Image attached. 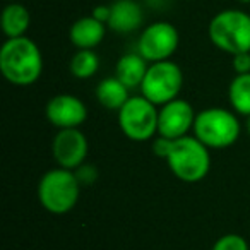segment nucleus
Instances as JSON below:
<instances>
[{
	"label": "nucleus",
	"mask_w": 250,
	"mask_h": 250,
	"mask_svg": "<svg viewBox=\"0 0 250 250\" xmlns=\"http://www.w3.org/2000/svg\"><path fill=\"white\" fill-rule=\"evenodd\" d=\"M96 98L103 108L118 111L130 98V89L125 84H122L115 76L106 77V79L100 81V84L96 86Z\"/></svg>",
	"instance_id": "obj_16"
},
{
	"label": "nucleus",
	"mask_w": 250,
	"mask_h": 250,
	"mask_svg": "<svg viewBox=\"0 0 250 250\" xmlns=\"http://www.w3.org/2000/svg\"><path fill=\"white\" fill-rule=\"evenodd\" d=\"M93 18H96L98 21L104 22L106 24L108 22V18H110V5H98V7L93 9Z\"/></svg>",
	"instance_id": "obj_21"
},
{
	"label": "nucleus",
	"mask_w": 250,
	"mask_h": 250,
	"mask_svg": "<svg viewBox=\"0 0 250 250\" xmlns=\"http://www.w3.org/2000/svg\"><path fill=\"white\" fill-rule=\"evenodd\" d=\"M143 19V7L136 0H115L110 5V18L106 26L118 35H129L141 28Z\"/></svg>",
	"instance_id": "obj_12"
},
{
	"label": "nucleus",
	"mask_w": 250,
	"mask_h": 250,
	"mask_svg": "<svg viewBox=\"0 0 250 250\" xmlns=\"http://www.w3.org/2000/svg\"><path fill=\"white\" fill-rule=\"evenodd\" d=\"M29 24H31V14L28 7L19 2L7 4L2 11V31L7 38H21L26 36Z\"/></svg>",
	"instance_id": "obj_15"
},
{
	"label": "nucleus",
	"mask_w": 250,
	"mask_h": 250,
	"mask_svg": "<svg viewBox=\"0 0 250 250\" xmlns=\"http://www.w3.org/2000/svg\"><path fill=\"white\" fill-rule=\"evenodd\" d=\"M184 86L182 69L171 60L149 63L144 81L141 84V94L154 103L156 106L177 100Z\"/></svg>",
	"instance_id": "obj_7"
},
{
	"label": "nucleus",
	"mask_w": 250,
	"mask_h": 250,
	"mask_svg": "<svg viewBox=\"0 0 250 250\" xmlns=\"http://www.w3.org/2000/svg\"><path fill=\"white\" fill-rule=\"evenodd\" d=\"M240 4H250V0H238Z\"/></svg>",
	"instance_id": "obj_23"
},
{
	"label": "nucleus",
	"mask_w": 250,
	"mask_h": 250,
	"mask_svg": "<svg viewBox=\"0 0 250 250\" xmlns=\"http://www.w3.org/2000/svg\"><path fill=\"white\" fill-rule=\"evenodd\" d=\"M192 132L209 149H225L238 141L240 122L226 108H204L195 115Z\"/></svg>",
	"instance_id": "obj_5"
},
{
	"label": "nucleus",
	"mask_w": 250,
	"mask_h": 250,
	"mask_svg": "<svg viewBox=\"0 0 250 250\" xmlns=\"http://www.w3.org/2000/svg\"><path fill=\"white\" fill-rule=\"evenodd\" d=\"M106 24L93 16L77 19L69 31V38L77 50H94L104 38Z\"/></svg>",
	"instance_id": "obj_13"
},
{
	"label": "nucleus",
	"mask_w": 250,
	"mask_h": 250,
	"mask_svg": "<svg viewBox=\"0 0 250 250\" xmlns=\"http://www.w3.org/2000/svg\"><path fill=\"white\" fill-rule=\"evenodd\" d=\"M195 110L188 101L177 98L163 104L158 111V136L165 139H180L194 129Z\"/></svg>",
	"instance_id": "obj_9"
},
{
	"label": "nucleus",
	"mask_w": 250,
	"mask_h": 250,
	"mask_svg": "<svg viewBox=\"0 0 250 250\" xmlns=\"http://www.w3.org/2000/svg\"><path fill=\"white\" fill-rule=\"evenodd\" d=\"M46 118L59 130L79 129L87 118V108L74 94H57L46 103Z\"/></svg>",
	"instance_id": "obj_11"
},
{
	"label": "nucleus",
	"mask_w": 250,
	"mask_h": 250,
	"mask_svg": "<svg viewBox=\"0 0 250 250\" xmlns=\"http://www.w3.org/2000/svg\"><path fill=\"white\" fill-rule=\"evenodd\" d=\"M209 40L221 52L236 55L250 52V16L240 9H225L209 22Z\"/></svg>",
	"instance_id": "obj_4"
},
{
	"label": "nucleus",
	"mask_w": 250,
	"mask_h": 250,
	"mask_svg": "<svg viewBox=\"0 0 250 250\" xmlns=\"http://www.w3.org/2000/svg\"><path fill=\"white\" fill-rule=\"evenodd\" d=\"M158 108L147 98L130 96L118 110V125L125 137L146 143L158 134Z\"/></svg>",
	"instance_id": "obj_6"
},
{
	"label": "nucleus",
	"mask_w": 250,
	"mask_h": 250,
	"mask_svg": "<svg viewBox=\"0 0 250 250\" xmlns=\"http://www.w3.org/2000/svg\"><path fill=\"white\" fill-rule=\"evenodd\" d=\"M100 69V57L94 50H77L70 59V72L77 79H89Z\"/></svg>",
	"instance_id": "obj_18"
},
{
	"label": "nucleus",
	"mask_w": 250,
	"mask_h": 250,
	"mask_svg": "<svg viewBox=\"0 0 250 250\" xmlns=\"http://www.w3.org/2000/svg\"><path fill=\"white\" fill-rule=\"evenodd\" d=\"M0 70L11 84L31 86L43 72L42 50L28 36L7 38L0 48Z\"/></svg>",
	"instance_id": "obj_1"
},
{
	"label": "nucleus",
	"mask_w": 250,
	"mask_h": 250,
	"mask_svg": "<svg viewBox=\"0 0 250 250\" xmlns=\"http://www.w3.org/2000/svg\"><path fill=\"white\" fill-rule=\"evenodd\" d=\"M89 151L87 139L79 129H63L59 130L53 137L52 154L55 163L60 168L76 171L83 167L84 160Z\"/></svg>",
	"instance_id": "obj_10"
},
{
	"label": "nucleus",
	"mask_w": 250,
	"mask_h": 250,
	"mask_svg": "<svg viewBox=\"0 0 250 250\" xmlns=\"http://www.w3.org/2000/svg\"><path fill=\"white\" fill-rule=\"evenodd\" d=\"M231 108L240 115H250V74H236L228 87Z\"/></svg>",
	"instance_id": "obj_17"
},
{
	"label": "nucleus",
	"mask_w": 250,
	"mask_h": 250,
	"mask_svg": "<svg viewBox=\"0 0 250 250\" xmlns=\"http://www.w3.org/2000/svg\"><path fill=\"white\" fill-rule=\"evenodd\" d=\"M247 132L250 134V115L247 117Z\"/></svg>",
	"instance_id": "obj_22"
},
{
	"label": "nucleus",
	"mask_w": 250,
	"mask_h": 250,
	"mask_svg": "<svg viewBox=\"0 0 250 250\" xmlns=\"http://www.w3.org/2000/svg\"><path fill=\"white\" fill-rule=\"evenodd\" d=\"M149 62L141 55L139 52L134 53H125L117 60L115 65V77L120 81L122 84L129 87L130 91L141 87L144 81V76L147 72Z\"/></svg>",
	"instance_id": "obj_14"
},
{
	"label": "nucleus",
	"mask_w": 250,
	"mask_h": 250,
	"mask_svg": "<svg viewBox=\"0 0 250 250\" xmlns=\"http://www.w3.org/2000/svg\"><path fill=\"white\" fill-rule=\"evenodd\" d=\"M165 160L171 173L185 184L201 182L211 168L209 147L204 146L195 136H185L171 141Z\"/></svg>",
	"instance_id": "obj_2"
},
{
	"label": "nucleus",
	"mask_w": 250,
	"mask_h": 250,
	"mask_svg": "<svg viewBox=\"0 0 250 250\" xmlns=\"http://www.w3.org/2000/svg\"><path fill=\"white\" fill-rule=\"evenodd\" d=\"M180 35L178 29L168 21H156L146 26L137 40V52L149 63L170 60L177 52Z\"/></svg>",
	"instance_id": "obj_8"
},
{
	"label": "nucleus",
	"mask_w": 250,
	"mask_h": 250,
	"mask_svg": "<svg viewBox=\"0 0 250 250\" xmlns=\"http://www.w3.org/2000/svg\"><path fill=\"white\" fill-rule=\"evenodd\" d=\"M211 250H250L247 240L236 233H226L214 242Z\"/></svg>",
	"instance_id": "obj_19"
},
{
	"label": "nucleus",
	"mask_w": 250,
	"mask_h": 250,
	"mask_svg": "<svg viewBox=\"0 0 250 250\" xmlns=\"http://www.w3.org/2000/svg\"><path fill=\"white\" fill-rule=\"evenodd\" d=\"M81 194V180L77 173L65 168L46 171L38 182L40 204L52 214H67L76 208Z\"/></svg>",
	"instance_id": "obj_3"
},
{
	"label": "nucleus",
	"mask_w": 250,
	"mask_h": 250,
	"mask_svg": "<svg viewBox=\"0 0 250 250\" xmlns=\"http://www.w3.org/2000/svg\"><path fill=\"white\" fill-rule=\"evenodd\" d=\"M231 65L236 74H250V52L231 55Z\"/></svg>",
	"instance_id": "obj_20"
}]
</instances>
